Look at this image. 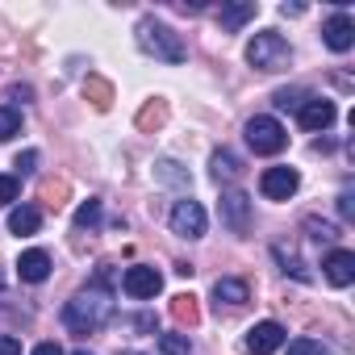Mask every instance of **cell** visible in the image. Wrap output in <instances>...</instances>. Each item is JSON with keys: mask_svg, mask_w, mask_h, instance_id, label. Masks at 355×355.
Here are the masks:
<instances>
[{"mask_svg": "<svg viewBox=\"0 0 355 355\" xmlns=\"http://www.w3.org/2000/svg\"><path fill=\"white\" fill-rule=\"evenodd\" d=\"M243 347H247V355H272V351L284 347V326L280 322H259V326L247 330Z\"/></svg>", "mask_w": 355, "mask_h": 355, "instance_id": "9", "label": "cell"}, {"mask_svg": "<svg viewBox=\"0 0 355 355\" xmlns=\"http://www.w3.org/2000/svg\"><path fill=\"white\" fill-rule=\"evenodd\" d=\"M117 355H142V351H117Z\"/></svg>", "mask_w": 355, "mask_h": 355, "instance_id": "30", "label": "cell"}, {"mask_svg": "<svg viewBox=\"0 0 355 355\" xmlns=\"http://www.w3.org/2000/svg\"><path fill=\"white\" fill-rule=\"evenodd\" d=\"M134 38H138V46H142L146 55H155L159 63H184V59H189L180 34H175L171 26H163V21H155V17H142L138 30H134Z\"/></svg>", "mask_w": 355, "mask_h": 355, "instance_id": "2", "label": "cell"}, {"mask_svg": "<svg viewBox=\"0 0 355 355\" xmlns=\"http://www.w3.org/2000/svg\"><path fill=\"white\" fill-rule=\"evenodd\" d=\"M322 42H326L334 55H347V51L355 46V21H351L347 13H334V17L322 26Z\"/></svg>", "mask_w": 355, "mask_h": 355, "instance_id": "11", "label": "cell"}, {"mask_svg": "<svg viewBox=\"0 0 355 355\" xmlns=\"http://www.w3.org/2000/svg\"><path fill=\"white\" fill-rule=\"evenodd\" d=\"M205 205L201 201H175L171 205V234H180V239H205Z\"/></svg>", "mask_w": 355, "mask_h": 355, "instance_id": "5", "label": "cell"}, {"mask_svg": "<svg viewBox=\"0 0 355 355\" xmlns=\"http://www.w3.org/2000/svg\"><path fill=\"white\" fill-rule=\"evenodd\" d=\"M247 146L255 155H280L288 146V134L276 117H251L247 121Z\"/></svg>", "mask_w": 355, "mask_h": 355, "instance_id": "4", "label": "cell"}, {"mask_svg": "<svg viewBox=\"0 0 355 355\" xmlns=\"http://www.w3.org/2000/svg\"><path fill=\"white\" fill-rule=\"evenodd\" d=\"M251 293H247V280H234V276H222L218 284H214V301L218 305H243Z\"/></svg>", "mask_w": 355, "mask_h": 355, "instance_id": "16", "label": "cell"}, {"mask_svg": "<svg viewBox=\"0 0 355 355\" xmlns=\"http://www.w3.org/2000/svg\"><path fill=\"white\" fill-rule=\"evenodd\" d=\"M305 230H309L313 243H334V239H338V230H334L330 222H318V218H305Z\"/></svg>", "mask_w": 355, "mask_h": 355, "instance_id": "22", "label": "cell"}, {"mask_svg": "<svg viewBox=\"0 0 355 355\" xmlns=\"http://www.w3.org/2000/svg\"><path fill=\"white\" fill-rule=\"evenodd\" d=\"M109 318H113V297H109L105 288H96V284L80 288V293L63 305V322H67V330H76V334H92V330H101Z\"/></svg>", "mask_w": 355, "mask_h": 355, "instance_id": "1", "label": "cell"}, {"mask_svg": "<svg viewBox=\"0 0 355 355\" xmlns=\"http://www.w3.org/2000/svg\"><path fill=\"white\" fill-rule=\"evenodd\" d=\"M218 209H222L226 230H234V234H247V230H251V197H247L243 189H226Z\"/></svg>", "mask_w": 355, "mask_h": 355, "instance_id": "6", "label": "cell"}, {"mask_svg": "<svg viewBox=\"0 0 355 355\" xmlns=\"http://www.w3.org/2000/svg\"><path fill=\"white\" fill-rule=\"evenodd\" d=\"M297 189H301L297 167H268V171L259 175V193H263L268 201H288Z\"/></svg>", "mask_w": 355, "mask_h": 355, "instance_id": "7", "label": "cell"}, {"mask_svg": "<svg viewBox=\"0 0 355 355\" xmlns=\"http://www.w3.org/2000/svg\"><path fill=\"white\" fill-rule=\"evenodd\" d=\"M13 167H17V175H34V167H38V150H21Z\"/></svg>", "mask_w": 355, "mask_h": 355, "instance_id": "25", "label": "cell"}, {"mask_svg": "<svg viewBox=\"0 0 355 355\" xmlns=\"http://www.w3.org/2000/svg\"><path fill=\"white\" fill-rule=\"evenodd\" d=\"M322 276H326L334 288H347V284L355 280V255L343 251V247H334V251L322 259Z\"/></svg>", "mask_w": 355, "mask_h": 355, "instance_id": "12", "label": "cell"}, {"mask_svg": "<svg viewBox=\"0 0 355 355\" xmlns=\"http://www.w3.org/2000/svg\"><path fill=\"white\" fill-rule=\"evenodd\" d=\"M338 214H343V218H351V214H355V197H351V193H343V197H338Z\"/></svg>", "mask_w": 355, "mask_h": 355, "instance_id": "27", "label": "cell"}, {"mask_svg": "<svg viewBox=\"0 0 355 355\" xmlns=\"http://www.w3.org/2000/svg\"><path fill=\"white\" fill-rule=\"evenodd\" d=\"M17 276L26 280V284H42L46 276H51V255L46 251H21V259H17Z\"/></svg>", "mask_w": 355, "mask_h": 355, "instance_id": "13", "label": "cell"}, {"mask_svg": "<svg viewBox=\"0 0 355 355\" xmlns=\"http://www.w3.org/2000/svg\"><path fill=\"white\" fill-rule=\"evenodd\" d=\"M17 175H0V205H13L17 201Z\"/></svg>", "mask_w": 355, "mask_h": 355, "instance_id": "24", "label": "cell"}, {"mask_svg": "<svg viewBox=\"0 0 355 355\" xmlns=\"http://www.w3.org/2000/svg\"><path fill=\"white\" fill-rule=\"evenodd\" d=\"M38 226H42V214H38L34 205H17V209L9 214V230H13L17 239H26V234H38Z\"/></svg>", "mask_w": 355, "mask_h": 355, "instance_id": "15", "label": "cell"}, {"mask_svg": "<svg viewBox=\"0 0 355 355\" xmlns=\"http://www.w3.org/2000/svg\"><path fill=\"white\" fill-rule=\"evenodd\" d=\"M305 96H309L305 88H280V92L272 96V105H276L280 113H288V109H301V105H305Z\"/></svg>", "mask_w": 355, "mask_h": 355, "instance_id": "18", "label": "cell"}, {"mask_svg": "<svg viewBox=\"0 0 355 355\" xmlns=\"http://www.w3.org/2000/svg\"><path fill=\"white\" fill-rule=\"evenodd\" d=\"M96 222H101V201H96V197H88V201L76 209V226H80V230H92Z\"/></svg>", "mask_w": 355, "mask_h": 355, "instance_id": "20", "label": "cell"}, {"mask_svg": "<svg viewBox=\"0 0 355 355\" xmlns=\"http://www.w3.org/2000/svg\"><path fill=\"white\" fill-rule=\"evenodd\" d=\"M134 326H138V330H155V318H150V313H138Z\"/></svg>", "mask_w": 355, "mask_h": 355, "instance_id": "29", "label": "cell"}, {"mask_svg": "<svg viewBox=\"0 0 355 355\" xmlns=\"http://www.w3.org/2000/svg\"><path fill=\"white\" fill-rule=\"evenodd\" d=\"M297 117H301V130H330L334 125V117H338V109H334V101H326V96H305V105L297 109Z\"/></svg>", "mask_w": 355, "mask_h": 355, "instance_id": "10", "label": "cell"}, {"mask_svg": "<svg viewBox=\"0 0 355 355\" xmlns=\"http://www.w3.org/2000/svg\"><path fill=\"white\" fill-rule=\"evenodd\" d=\"M288 59H293V51H288V42H284L276 30H259V34L247 42V63H251L255 71H284Z\"/></svg>", "mask_w": 355, "mask_h": 355, "instance_id": "3", "label": "cell"}, {"mask_svg": "<svg viewBox=\"0 0 355 355\" xmlns=\"http://www.w3.org/2000/svg\"><path fill=\"white\" fill-rule=\"evenodd\" d=\"M288 355H330L322 343H313V338H293L288 343Z\"/></svg>", "mask_w": 355, "mask_h": 355, "instance_id": "23", "label": "cell"}, {"mask_svg": "<svg viewBox=\"0 0 355 355\" xmlns=\"http://www.w3.org/2000/svg\"><path fill=\"white\" fill-rule=\"evenodd\" d=\"M34 355H63V347H59V343H38Z\"/></svg>", "mask_w": 355, "mask_h": 355, "instance_id": "28", "label": "cell"}, {"mask_svg": "<svg viewBox=\"0 0 355 355\" xmlns=\"http://www.w3.org/2000/svg\"><path fill=\"white\" fill-rule=\"evenodd\" d=\"M121 288H125V297H134V301H150V297L163 288V276H159L155 268H146V263H134V268H125Z\"/></svg>", "mask_w": 355, "mask_h": 355, "instance_id": "8", "label": "cell"}, {"mask_svg": "<svg viewBox=\"0 0 355 355\" xmlns=\"http://www.w3.org/2000/svg\"><path fill=\"white\" fill-rule=\"evenodd\" d=\"M76 355H92V351H76Z\"/></svg>", "mask_w": 355, "mask_h": 355, "instance_id": "31", "label": "cell"}, {"mask_svg": "<svg viewBox=\"0 0 355 355\" xmlns=\"http://www.w3.org/2000/svg\"><path fill=\"white\" fill-rule=\"evenodd\" d=\"M159 351H163V355H193V343H189L184 334L171 330V334H159Z\"/></svg>", "mask_w": 355, "mask_h": 355, "instance_id": "19", "label": "cell"}, {"mask_svg": "<svg viewBox=\"0 0 355 355\" xmlns=\"http://www.w3.org/2000/svg\"><path fill=\"white\" fill-rule=\"evenodd\" d=\"M243 171V163L230 155V150H214V159H209V175L222 184V180H234V175Z\"/></svg>", "mask_w": 355, "mask_h": 355, "instance_id": "17", "label": "cell"}, {"mask_svg": "<svg viewBox=\"0 0 355 355\" xmlns=\"http://www.w3.org/2000/svg\"><path fill=\"white\" fill-rule=\"evenodd\" d=\"M13 134H21V113L5 105V109H0V142H9Z\"/></svg>", "mask_w": 355, "mask_h": 355, "instance_id": "21", "label": "cell"}, {"mask_svg": "<svg viewBox=\"0 0 355 355\" xmlns=\"http://www.w3.org/2000/svg\"><path fill=\"white\" fill-rule=\"evenodd\" d=\"M0 355H21V338H13V334H0Z\"/></svg>", "mask_w": 355, "mask_h": 355, "instance_id": "26", "label": "cell"}, {"mask_svg": "<svg viewBox=\"0 0 355 355\" xmlns=\"http://www.w3.org/2000/svg\"><path fill=\"white\" fill-rule=\"evenodd\" d=\"M255 13H259L255 0H243V5H222L218 21H222V30H243L247 21H255Z\"/></svg>", "mask_w": 355, "mask_h": 355, "instance_id": "14", "label": "cell"}]
</instances>
